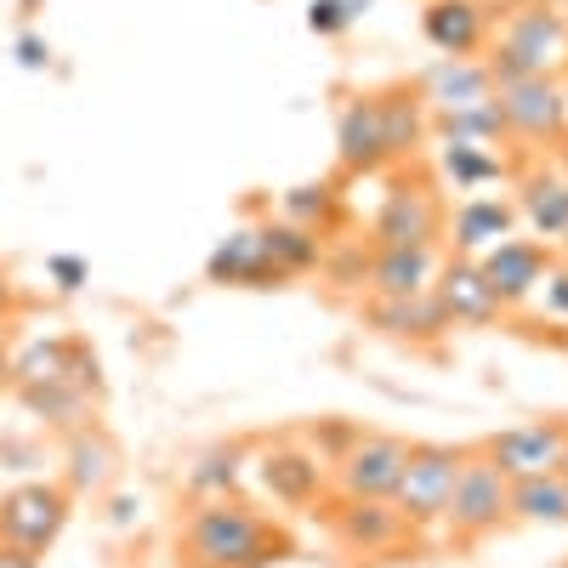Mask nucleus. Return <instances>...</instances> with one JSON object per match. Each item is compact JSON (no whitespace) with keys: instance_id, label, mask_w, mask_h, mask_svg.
I'll use <instances>...</instances> for the list:
<instances>
[{"instance_id":"19","label":"nucleus","mask_w":568,"mask_h":568,"mask_svg":"<svg viewBox=\"0 0 568 568\" xmlns=\"http://www.w3.org/2000/svg\"><path fill=\"white\" fill-rule=\"evenodd\" d=\"M358 318L387 342H404V347H438L449 336V318L438 307V296H369L358 307Z\"/></svg>"},{"instance_id":"31","label":"nucleus","mask_w":568,"mask_h":568,"mask_svg":"<svg viewBox=\"0 0 568 568\" xmlns=\"http://www.w3.org/2000/svg\"><path fill=\"white\" fill-rule=\"evenodd\" d=\"M369 256H375L369 240H324L318 273L336 284V291H369Z\"/></svg>"},{"instance_id":"26","label":"nucleus","mask_w":568,"mask_h":568,"mask_svg":"<svg viewBox=\"0 0 568 568\" xmlns=\"http://www.w3.org/2000/svg\"><path fill=\"white\" fill-rule=\"evenodd\" d=\"M278 216L307 227V233H318V240H336L347 205H342L336 182H302V187H284V194H278Z\"/></svg>"},{"instance_id":"6","label":"nucleus","mask_w":568,"mask_h":568,"mask_svg":"<svg viewBox=\"0 0 568 568\" xmlns=\"http://www.w3.org/2000/svg\"><path fill=\"white\" fill-rule=\"evenodd\" d=\"M74 517V495L52 478H18L12 489H0V540L45 557Z\"/></svg>"},{"instance_id":"11","label":"nucleus","mask_w":568,"mask_h":568,"mask_svg":"<svg viewBox=\"0 0 568 568\" xmlns=\"http://www.w3.org/2000/svg\"><path fill=\"white\" fill-rule=\"evenodd\" d=\"M329 535H336L353 557H382L398 562L404 546H415V524L393 506V500H329Z\"/></svg>"},{"instance_id":"33","label":"nucleus","mask_w":568,"mask_h":568,"mask_svg":"<svg viewBox=\"0 0 568 568\" xmlns=\"http://www.w3.org/2000/svg\"><path fill=\"white\" fill-rule=\"evenodd\" d=\"M45 278H52L58 296H80L91 284V262L74 256V251H52V256H45Z\"/></svg>"},{"instance_id":"20","label":"nucleus","mask_w":568,"mask_h":568,"mask_svg":"<svg viewBox=\"0 0 568 568\" xmlns=\"http://www.w3.org/2000/svg\"><path fill=\"white\" fill-rule=\"evenodd\" d=\"M40 382H69L98 393V353L74 336H40L12 358V387H40Z\"/></svg>"},{"instance_id":"18","label":"nucleus","mask_w":568,"mask_h":568,"mask_svg":"<svg viewBox=\"0 0 568 568\" xmlns=\"http://www.w3.org/2000/svg\"><path fill=\"white\" fill-rule=\"evenodd\" d=\"M511 233H524V222H517V205H511L506 187L500 194H466L460 205H449L444 251L449 256H484L500 240H511Z\"/></svg>"},{"instance_id":"39","label":"nucleus","mask_w":568,"mask_h":568,"mask_svg":"<svg viewBox=\"0 0 568 568\" xmlns=\"http://www.w3.org/2000/svg\"><path fill=\"white\" fill-rule=\"evenodd\" d=\"M12 313V284H7V273H0V318Z\"/></svg>"},{"instance_id":"21","label":"nucleus","mask_w":568,"mask_h":568,"mask_svg":"<svg viewBox=\"0 0 568 568\" xmlns=\"http://www.w3.org/2000/svg\"><path fill=\"white\" fill-rule=\"evenodd\" d=\"M205 278L222 284V291H278L284 284V273L273 267L256 222H245V227H233L227 240H216V251L205 256Z\"/></svg>"},{"instance_id":"27","label":"nucleus","mask_w":568,"mask_h":568,"mask_svg":"<svg viewBox=\"0 0 568 568\" xmlns=\"http://www.w3.org/2000/svg\"><path fill=\"white\" fill-rule=\"evenodd\" d=\"M18 404L40 420L52 426V433H80L91 426V393L85 387H69V382H40V387H18Z\"/></svg>"},{"instance_id":"5","label":"nucleus","mask_w":568,"mask_h":568,"mask_svg":"<svg viewBox=\"0 0 568 568\" xmlns=\"http://www.w3.org/2000/svg\"><path fill=\"white\" fill-rule=\"evenodd\" d=\"M500 524H511V478L471 444L460 478H455V495H449V511H444V529L455 546H478Z\"/></svg>"},{"instance_id":"22","label":"nucleus","mask_w":568,"mask_h":568,"mask_svg":"<svg viewBox=\"0 0 568 568\" xmlns=\"http://www.w3.org/2000/svg\"><path fill=\"white\" fill-rule=\"evenodd\" d=\"M495 69L489 58H438L415 74V91L426 114H449V109H471V103H489L495 98Z\"/></svg>"},{"instance_id":"2","label":"nucleus","mask_w":568,"mask_h":568,"mask_svg":"<svg viewBox=\"0 0 568 568\" xmlns=\"http://www.w3.org/2000/svg\"><path fill=\"white\" fill-rule=\"evenodd\" d=\"M182 568H273L291 557V529L240 495L194 500L176 535Z\"/></svg>"},{"instance_id":"24","label":"nucleus","mask_w":568,"mask_h":568,"mask_svg":"<svg viewBox=\"0 0 568 568\" xmlns=\"http://www.w3.org/2000/svg\"><path fill=\"white\" fill-rule=\"evenodd\" d=\"M438 245H375L369 256V296H426L438 284Z\"/></svg>"},{"instance_id":"16","label":"nucleus","mask_w":568,"mask_h":568,"mask_svg":"<svg viewBox=\"0 0 568 568\" xmlns=\"http://www.w3.org/2000/svg\"><path fill=\"white\" fill-rule=\"evenodd\" d=\"M420 34L438 58H484L495 40L489 0H420Z\"/></svg>"},{"instance_id":"38","label":"nucleus","mask_w":568,"mask_h":568,"mask_svg":"<svg viewBox=\"0 0 568 568\" xmlns=\"http://www.w3.org/2000/svg\"><path fill=\"white\" fill-rule=\"evenodd\" d=\"M0 568H40V557H34V551H18V546L0 540Z\"/></svg>"},{"instance_id":"14","label":"nucleus","mask_w":568,"mask_h":568,"mask_svg":"<svg viewBox=\"0 0 568 568\" xmlns=\"http://www.w3.org/2000/svg\"><path fill=\"white\" fill-rule=\"evenodd\" d=\"M256 478L273 495V506H284V511H307V506H318L329 495V466L296 438L267 444L256 455Z\"/></svg>"},{"instance_id":"36","label":"nucleus","mask_w":568,"mask_h":568,"mask_svg":"<svg viewBox=\"0 0 568 568\" xmlns=\"http://www.w3.org/2000/svg\"><path fill=\"white\" fill-rule=\"evenodd\" d=\"M12 58H18L23 74H45V69H52V40L34 34V29H23V34L12 40Z\"/></svg>"},{"instance_id":"10","label":"nucleus","mask_w":568,"mask_h":568,"mask_svg":"<svg viewBox=\"0 0 568 568\" xmlns=\"http://www.w3.org/2000/svg\"><path fill=\"white\" fill-rule=\"evenodd\" d=\"M404 455H409V444L393 433H358L347 444V455L329 466V495L336 500H393V489L404 478Z\"/></svg>"},{"instance_id":"9","label":"nucleus","mask_w":568,"mask_h":568,"mask_svg":"<svg viewBox=\"0 0 568 568\" xmlns=\"http://www.w3.org/2000/svg\"><path fill=\"white\" fill-rule=\"evenodd\" d=\"M506 194L517 205V222L529 227V240H540L551 251L568 245V171L551 154H524Z\"/></svg>"},{"instance_id":"32","label":"nucleus","mask_w":568,"mask_h":568,"mask_svg":"<svg viewBox=\"0 0 568 568\" xmlns=\"http://www.w3.org/2000/svg\"><path fill=\"white\" fill-rule=\"evenodd\" d=\"M364 12H369V0H307V34H318V40H342V34H353L358 23H364Z\"/></svg>"},{"instance_id":"12","label":"nucleus","mask_w":568,"mask_h":568,"mask_svg":"<svg viewBox=\"0 0 568 568\" xmlns=\"http://www.w3.org/2000/svg\"><path fill=\"white\" fill-rule=\"evenodd\" d=\"M551 262H557V251L540 245V240H529V233H511V240H500L495 251L478 256V267H484V278H489V291H495V302H500L506 313H524V307L540 296V284H546Z\"/></svg>"},{"instance_id":"17","label":"nucleus","mask_w":568,"mask_h":568,"mask_svg":"<svg viewBox=\"0 0 568 568\" xmlns=\"http://www.w3.org/2000/svg\"><path fill=\"white\" fill-rule=\"evenodd\" d=\"M433 296H438L449 329H495V324L506 318V307L495 302L489 278H484V267H478V256H449V251H444V267H438Z\"/></svg>"},{"instance_id":"1","label":"nucleus","mask_w":568,"mask_h":568,"mask_svg":"<svg viewBox=\"0 0 568 568\" xmlns=\"http://www.w3.org/2000/svg\"><path fill=\"white\" fill-rule=\"evenodd\" d=\"M433 142V114H426L415 80H387L347 91L336 103V160L347 176H387Z\"/></svg>"},{"instance_id":"40","label":"nucleus","mask_w":568,"mask_h":568,"mask_svg":"<svg viewBox=\"0 0 568 568\" xmlns=\"http://www.w3.org/2000/svg\"><path fill=\"white\" fill-rule=\"evenodd\" d=\"M551 160H557V165H562V171H568V131H562V136H557V149H551Z\"/></svg>"},{"instance_id":"28","label":"nucleus","mask_w":568,"mask_h":568,"mask_svg":"<svg viewBox=\"0 0 568 568\" xmlns=\"http://www.w3.org/2000/svg\"><path fill=\"white\" fill-rule=\"evenodd\" d=\"M511 524L568 529V484H562V471H546V478H517L511 484Z\"/></svg>"},{"instance_id":"8","label":"nucleus","mask_w":568,"mask_h":568,"mask_svg":"<svg viewBox=\"0 0 568 568\" xmlns=\"http://www.w3.org/2000/svg\"><path fill=\"white\" fill-rule=\"evenodd\" d=\"M460 466H466V449H460V444H409L404 478H398V489H393V506L409 517L415 529L444 524Z\"/></svg>"},{"instance_id":"41","label":"nucleus","mask_w":568,"mask_h":568,"mask_svg":"<svg viewBox=\"0 0 568 568\" xmlns=\"http://www.w3.org/2000/svg\"><path fill=\"white\" fill-rule=\"evenodd\" d=\"M7 382H12V358H7V353H0V387H7Z\"/></svg>"},{"instance_id":"4","label":"nucleus","mask_w":568,"mask_h":568,"mask_svg":"<svg viewBox=\"0 0 568 568\" xmlns=\"http://www.w3.org/2000/svg\"><path fill=\"white\" fill-rule=\"evenodd\" d=\"M444 227H449V200L438 176L420 160L387 171V194L369 216V245H438L444 251Z\"/></svg>"},{"instance_id":"43","label":"nucleus","mask_w":568,"mask_h":568,"mask_svg":"<svg viewBox=\"0 0 568 568\" xmlns=\"http://www.w3.org/2000/svg\"><path fill=\"white\" fill-rule=\"evenodd\" d=\"M489 7H495V18H500V12H511V7H517V0H489Z\"/></svg>"},{"instance_id":"37","label":"nucleus","mask_w":568,"mask_h":568,"mask_svg":"<svg viewBox=\"0 0 568 568\" xmlns=\"http://www.w3.org/2000/svg\"><path fill=\"white\" fill-rule=\"evenodd\" d=\"M136 511H142L136 495H114V500H109V524H114V529H131V524H136Z\"/></svg>"},{"instance_id":"30","label":"nucleus","mask_w":568,"mask_h":568,"mask_svg":"<svg viewBox=\"0 0 568 568\" xmlns=\"http://www.w3.org/2000/svg\"><path fill=\"white\" fill-rule=\"evenodd\" d=\"M433 142H495L506 149V120H500V103H471V109H449V114H433Z\"/></svg>"},{"instance_id":"34","label":"nucleus","mask_w":568,"mask_h":568,"mask_svg":"<svg viewBox=\"0 0 568 568\" xmlns=\"http://www.w3.org/2000/svg\"><path fill=\"white\" fill-rule=\"evenodd\" d=\"M529 307H540L546 324L568 329V262H551V273H546V284H540V296H535Z\"/></svg>"},{"instance_id":"29","label":"nucleus","mask_w":568,"mask_h":568,"mask_svg":"<svg viewBox=\"0 0 568 568\" xmlns=\"http://www.w3.org/2000/svg\"><path fill=\"white\" fill-rule=\"evenodd\" d=\"M256 227H262V245H267V256H273V267H278L284 278L318 273V262H324V240H318V233L284 222V216H267V222H256Z\"/></svg>"},{"instance_id":"25","label":"nucleus","mask_w":568,"mask_h":568,"mask_svg":"<svg viewBox=\"0 0 568 568\" xmlns=\"http://www.w3.org/2000/svg\"><path fill=\"white\" fill-rule=\"evenodd\" d=\"M245 484V444H211L187 460L182 471V495L187 500H222V495H240Z\"/></svg>"},{"instance_id":"35","label":"nucleus","mask_w":568,"mask_h":568,"mask_svg":"<svg viewBox=\"0 0 568 568\" xmlns=\"http://www.w3.org/2000/svg\"><path fill=\"white\" fill-rule=\"evenodd\" d=\"M0 471H12V478H40L45 449L34 438H0Z\"/></svg>"},{"instance_id":"13","label":"nucleus","mask_w":568,"mask_h":568,"mask_svg":"<svg viewBox=\"0 0 568 568\" xmlns=\"http://www.w3.org/2000/svg\"><path fill=\"white\" fill-rule=\"evenodd\" d=\"M524 154L495 149V142H433V176L444 194H489V187H511Z\"/></svg>"},{"instance_id":"15","label":"nucleus","mask_w":568,"mask_h":568,"mask_svg":"<svg viewBox=\"0 0 568 568\" xmlns=\"http://www.w3.org/2000/svg\"><path fill=\"white\" fill-rule=\"evenodd\" d=\"M562 438H568V420H562V415H546V420H517V426H506V433L484 438L478 449L517 484V478H546V471H557Z\"/></svg>"},{"instance_id":"7","label":"nucleus","mask_w":568,"mask_h":568,"mask_svg":"<svg viewBox=\"0 0 568 568\" xmlns=\"http://www.w3.org/2000/svg\"><path fill=\"white\" fill-rule=\"evenodd\" d=\"M495 103L517 154H551L568 131V85L562 80H500Z\"/></svg>"},{"instance_id":"23","label":"nucleus","mask_w":568,"mask_h":568,"mask_svg":"<svg viewBox=\"0 0 568 568\" xmlns=\"http://www.w3.org/2000/svg\"><path fill=\"white\" fill-rule=\"evenodd\" d=\"M120 484V444L98 420L63 438V489L69 495H109Z\"/></svg>"},{"instance_id":"42","label":"nucleus","mask_w":568,"mask_h":568,"mask_svg":"<svg viewBox=\"0 0 568 568\" xmlns=\"http://www.w3.org/2000/svg\"><path fill=\"white\" fill-rule=\"evenodd\" d=\"M557 471H562V484H568V438H562V460H557Z\"/></svg>"},{"instance_id":"3","label":"nucleus","mask_w":568,"mask_h":568,"mask_svg":"<svg viewBox=\"0 0 568 568\" xmlns=\"http://www.w3.org/2000/svg\"><path fill=\"white\" fill-rule=\"evenodd\" d=\"M495 80H562L568 85V7L557 0H517L495 18L489 40Z\"/></svg>"}]
</instances>
